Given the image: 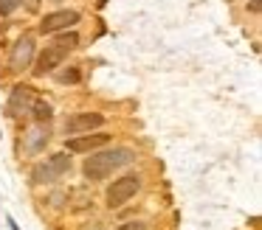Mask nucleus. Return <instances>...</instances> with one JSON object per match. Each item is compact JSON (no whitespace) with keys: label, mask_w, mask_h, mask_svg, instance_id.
I'll return each mask as SVG.
<instances>
[{"label":"nucleus","mask_w":262,"mask_h":230,"mask_svg":"<svg viewBox=\"0 0 262 230\" xmlns=\"http://www.w3.org/2000/svg\"><path fill=\"white\" fill-rule=\"evenodd\" d=\"M57 82H59V84H79V82H82V70H79L76 65H68L65 70L57 73Z\"/></svg>","instance_id":"14"},{"label":"nucleus","mask_w":262,"mask_h":230,"mask_svg":"<svg viewBox=\"0 0 262 230\" xmlns=\"http://www.w3.org/2000/svg\"><path fill=\"white\" fill-rule=\"evenodd\" d=\"M34 54H37V42L31 34H23V37H17V42L12 45V54H9V70L14 73H23L31 67V62H34Z\"/></svg>","instance_id":"4"},{"label":"nucleus","mask_w":262,"mask_h":230,"mask_svg":"<svg viewBox=\"0 0 262 230\" xmlns=\"http://www.w3.org/2000/svg\"><path fill=\"white\" fill-rule=\"evenodd\" d=\"M110 138L113 135L107 132H85V135H71L68 140H65V149L71 151V155H91V151L96 149H104V146L110 143Z\"/></svg>","instance_id":"5"},{"label":"nucleus","mask_w":262,"mask_h":230,"mask_svg":"<svg viewBox=\"0 0 262 230\" xmlns=\"http://www.w3.org/2000/svg\"><path fill=\"white\" fill-rule=\"evenodd\" d=\"M37 98H40V95H37V90L31 87V84H14L12 93H9L6 112H9L12 118H17V115H29Z\"/></svg>","instance_id":"6"},{"label":"nucleus","mask_w":262,"mask_h":230,"mask_svg":"<svg viewBox=\"0 0 262 230\" xmlns=\"http://www.w3.org/2000/svg\"><path fill=\"white\" fill-rule=\"evenodd\" d=\"M141 185H144L141 174H124V177L113 180V183L107 185V191H104V205H107L110 211H113V208L127 205V202L141 191Z\"/></svg>","instance_id":"2"},{"label":"nucleus","mask_w":262,"mask_h":230,"mask_svg":"<svg viewBox=\"0 0 262 230\" xmlns=\"http://www.w3.org/2000/svg\"><path fill=\"white\" fill-rule=\"evenodd\" d=\"M65 56H68V50H62V48H57V45H48L46 50H42L40 56H37V62H34V76L37 79H42V76H51L57 67H62V62H65Z\"/></svg>","instance_id":"8"},{"label":"nucleus","mask_w":262,"mask_h":230,"mask_svg":"<svg viewBox=\"0 0 262 230\" xmlns=\"http://www.w3.org/2000/svg\"><path fill=\"white\" fill-rule=\"evenodd\" d=\"M46 163H48V168H51V174H54L57 180H62L65 174H71V157L65 155V151H57V155H51Z\"/></svg>","instance_id":"10"},{"label":"nucleus","mask_w":262,"mask_h":230,"mask_svg":"<svg viewBox=\"0 0 262 230\" xmlns=\"http://www.w3.org/2000/svg\"><path fill=\"white\" fill-rule=\"evenodd\" d=\"M31 118H34V123H48L54 118V107L48 104V101H42V98H37L34 101V107H31V112H29Z\"/></svg>","instance_id":"11"},{"label":"nucleus","mask_w":262,"mask_h":230,"mask_svg":"<svg viewBox=\"0 0 262 230\" xmlns=\"http://www.w3.org/2000/svg\"><path fill=\"white\" fill-rule=\"evenodd\" d=\"M248 9L254 11V14H259V0H251V3H248Z\"/></svg>","instance_id":"16"},{"label":"nucleus","mask_w":262,"mask_h":230,"mask_svg":"<svg viewBox=\"0 0 262 230\" xmlns=\"http://www.w3.org/2000/svg\"><path fill=\"white\" fill-rule=\"evenodd\" d=\"M116 230H147V222H141V219H133V222H124V224H119Z\"/></svg>","instance_id":"15"},{"label":"nucleus","mask_w":262,"mask_h":230,"mask_svg":"<svg viewBox=\"0 0 262 230\" xmlns=\"http://www.w3.org/2000/svg\"><path fill=\"white\" fill-rule=\"evenodd\" d=\"M51 45H57V48H62V50H74V48H79V34L76 31H59V34H54Z\"/></svg>","instance_id":"12"},{"label":"nucleus","mask_w":262,"mask_h":230,"mask_svg":"<svg viewBox=\"0 0 262 230\" xmlns=\"http://www.w3.org/2000/svg\"><path fill=\"white\" fill-rule=\"evenodd\" d=\"M102 126H104L102 112H74L71 118H65V135H85V132H96Z\"/></svg>","instance_id":"7"},{"label":"nucleus","mask_w":262,"mask_h":230,"mask_svg":"<svg viewBox=\"0 0 262 230\" xmlns=\"http://www.w3.org/2000/svg\"><path fill=\"white\" fill-rule=\"evenodd\" d=\"M51 3H62V0H51Z\"/></svg>","instance_id":"18"},{"label":"nucleus","mask_w":262,"mask_h":230,"mask_svg":"<svg viewBox=\"0 0 262 230\" xmlns=\"http://www.w3.org/2000/svg\"><path fill=\"white\" fill-rule=\"evenodd\" d=\"M6 224H9V230H20V227H17V222H14V219H12V216H9V219H6Z\"/></svg>","instance_id":"17"},{"label":"nucleus","mask_w":262,"mask_h":230,"mask_svg":"<svg viewBox=\"0 0 262 230\" xmlns=\"http://www.w3.org/2000/svg\"><path fill=\"white\" fill-rule=\"evenodd\" d=\"M82 20V14L76 9H57V11H48V14H42L40 20V34H59V31H68V28H74L76 22Z\"/></svg>","instance_id":"3"},{"label":"nucleus","mask_w":262,"mask_h":230,"mask_svg":"<svg viewBox=\"0 0 262 230\" xmlns=\"http://www.w3.org/2000/svg\"><path fill=\"white\" fill-rule=\"evenodd\" d=\"M23 138H26V151H29V155H40V151L46 149V143L51 140L48 123H34V126L29 129V135H23Z\"/></svg>","instance_id":"9"},{"label":"nucleus","mask_w":262,"mask_h":230,"mask_svg":"<svg viewBox=\"0 0 262 230\" xmlns=\"http://www.w3.org/2000/svg\"><path fill=\"white\" fill-rule=\"evenodd\" d=\"M31 183H37V185H51V183H57V177L51 174L48 163H37V166L31 168Z\"/></svg>","instance_id":"13"},{"label":"nucleus","mask_w":262,"mask_h":230,"mask_svg":"<svg viewBox=\"0 0 262 230\" xmlns=\"http://www.w3.org/2000/svg\"><path fill=\"white\" fill-rule=\"evenodd\" d=\"M136 160V151L130 146H113V149H96L88 155V160L82 163V174L91 183H104L107 177H113V171L130 166Z\"/></svg>","instance_id":"1"}]
</instances>
